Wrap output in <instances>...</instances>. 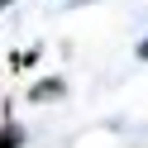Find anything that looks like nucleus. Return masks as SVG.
<instances>
[{"mask_svg":"<svg viewBox=\"0 0 148 148\" xmlns=\"http://www.w3.org/2000/svg\"><path fill=\"white\" fill-rule=\"evenodd\" d=\"M5 10H10V0H0V14H5Z\"/></svg>","mask_w":148,"mask_h":148,"instance_id":"obj_4","label":"nucleus"},{"mask_svg":"<svg viewBox=\"0 0 148 148\" xmlns=\"http://www.w3.org/2000/svg\"><path fill=\"white\" fill-rule=\"evenodd\" d=\"M138 58H143V62H148V38H143V43H138Z\"/></svg>","mask_w":148,"mask_h":148,"instance_id":"obj_3","label":"nucleus"},{"mask_svg":"<svg viewBox=\"0 0 148 148\" xmlns=\"http://www.w3.org/2000/svg\"><path fill=\"white\" fill-rule=\"evenodd\" d=\"M0 148H24V129L14 124V119H5V124H0Z\"/></svg>","mask_w":148,"mask_h":148,"instance_id":"obj_2","label":"nucleus"},{"mask_svg":"<svg viewBox=\"0 0 148 148\" xmlns=\"http://www.w3.org/2000/svg\"><path fill=\"white\" fill-rule=\"evenodd\" d=\"M67 96V81L62 77H43V81H34V91H29V100H62Z\"/></svg>","mask_w":148,"mask_h":148,"instance_id":"obj_1","label":"nucleus"}]
</instances>
